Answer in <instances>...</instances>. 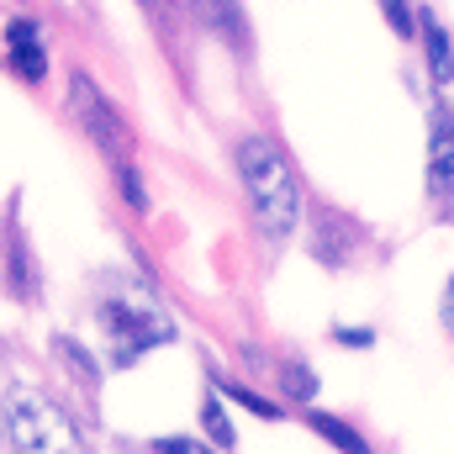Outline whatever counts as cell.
Wrapping results in <instances>:
<instances>
[{
    "label": "cell",
    "instance_id": "3",
    "mask_svg": "<svg viewBox=\"0 0 454 454\" xmlns=\"http://www.w3.org/2000/svg\"><path fill=\"white\" fill-rule=\"evenodd\" d=\"M96 317H101V333L116 343L112 348L116 364H137L143 354L175 343V333H180L175 317H169L148 291H116V296H106V301L96 307Z\"/></svg>",
    "mask_w": 454,
    "mask_h": 454
},
{
    "label": "cell",
    "instance_id": "6",
    "mask_svg": "<svg viewBox=\"0 0 454 454\" xmlns=\"http://www.w3.org/2000/svg\"><path fill=\"white\" fill-rule=\"evenodd\" d=\"M5 59H11V69L21 74V80H48V43H43V27L37 21H27V16H16L11 27H5Z\"/></svg>",
    "mask_w": 454,
    "mask_h": 454
},
{
    "label": "cell",
    "instance_id": "8",
    "mask_svg": "<svg viewBox=\"0 0 454 454\" xmlns=\"http://www.w3.org/2000/svg\"><path fill=\"white\" fill-rule=\"evenodd\" d=\"M307 428H312L323 444H333L339 454H375V450H370V439H364L348 418H333V412H307Z\"/></svg>",
    "mask_w": 454,
    "mask_h": 454
},
{
    "label": "cell",
    "instance_id": "14",
    "mask_svg": "<svg viewBox=\"0 0 454 454\" xmlns=\"http://www.w3.org/2000/svg\"><path fill=\"white\" fill-rule=\"evenodd\" d=\"M207 454H217V450H207Z\"/></svg>",
    "mask_w": 454,
    "mask_h": 454
},
{
    "label": "cell",
    "instance_id": "1",
    "mask_svg": "<svg viewBox=\"0 0 454 454\" xmlns=\"http://www.w3.org/2000/svg\"><path fill=\"white\" fill-rule=\"evenodd\" d=\"M238 180H243V196H248V212L264 238H291L301 227V185H296V169L286 159V148L264 132L243 137L238 143Z\"/></svg>",
    "mask_w": 454,
    "mask_h": 454
},
{
    "label": "cell",
    "instance_id": "12",
    "mask_svg": "<svg viewBox=\"0 0 454 454\" xmlns=\"http://www.w3.org/2000/svg\"><path fill=\"white\" fill-rule=\"evenodd\" d=\"M333 339H339L343 348H370L375 333H370V328H333Z\"/></svg>",
    "mask_w": 454,
    "mask_h": 454
},
{
    "label": "cell",
    "instance_id": "7",
    "mask_svg": "<svg viewBox=\"0 0 454 454\" xmlns=\"http://www.w3.org/2000/svg\"><path fill=\"white\" fill-rule=\"evenodd\" d=\"M418 32H423V53H428V74H434V85H450L454 80V53H450V32L439 27V16L423 5L418 11Z\"/></svg>",
    "mask_w": 454,
    "mask_h": 454
},
{
    "label": "cell",
    "instance_id": "2",
    "mask_svg": "<svg viewBox=\"0 0 454 454\" xmlns=\"http://www.w3.org/2000/svg\"><path fill=\"white\" fill-rule=\"evenodd\" d=\"M0 423H5L11 454H85L80 450V434L69 428V418H64L37 386H27V380L5 386Z\"/></svg>",
    "mask_w": 454,
    "mask_h": 454
},
{
    "label": "cell",
    "instance_id": "9",
    "mask_svg": "<svg viewBox=\"0 0 454 454\" xmlns=\"http://www.w3.org/2000/svg\"><path fill=\"white\" fill-rule=\"evenodd\" d=\"M201 434L217 444V450H232V418H227V407H223V396H217V386L207 380V396H201Z\"/></svg>",
    "mask_w": 454,
    "mask_h": 454
},
{
    "label": "cell",
    "instance_id": "4",
    "mask_svg": "<svg viewBox=\"0 0 454 454\" xmlns=\"http://www.w3.org/2000/svg\"><path fill=\"white\" fill-rule=\"evenodd\" d=\"M423 185L439 207L454 201V112L444 101L428 106V159H423Z\"/></svg>",
    "mask_w": 454,
    "mask_h": 454
},
{
    "label": "cell",
    "instance_id": "13",
    "mask_svg": "<svg viewBox=\"0 0 454 454\" xmlns=\"http://www.w3.org/2000/svg\"><path fill=\"white\" fill-rule=\"evenodd\" d=\"M439 317H444V328L454 333V275L444 280V307H439Z\"/></svg>",
    "mask_w": 454,
    "mask_h": 454
},
{
    "label": "cell",
    "instance_id": "10",
    "mask_svg": "<svg viewBox=\"0 0 454 454\" xmlns=\"http://www.w3.org/2000/svg\"><path fill=\"white\" fill-rule=\"evenodd\" d=\"M212 386L217 391H227V396H238L248 412H259V418H280V407L270 402V396H259V391H248V386H238V380H223V375H212Z\"/></svg>",
    "mask_w": 454,
    "mask_h": 454
},
{
    "label": "cell",
    "instance_id": "5",
    "mask_svg": "<svg viewBox=\"0 0 454 454\" xmlns=\"http://www.w3.org/2000/svg\"><path fill=\"white\" fill-rule=\"evenodd\" d=\"M74 112H80V121H85V132L101 143V153L121 164V148H127V127H121V116L106 106V96H101V90H96L85 74H74Z\"/></svg>",
    "mask_w": 454,
    "mask_h": 454
},
{
    "label": "cell",
    "instance_id": "11",
    "mask_svg": "<svg viewBox=\"0 0 454 454\" xmlns=\"http://www.w3.org/2000/svg\"><path fill=\"white\" fill-rule=\"evenodd\" d=\"M380 11H386V21H391L396 37H412V32H418V16H412L407 0H380Z\"/></svg>",
    "mask_w": 454,
    "mask_h": 454
}]
</instances>
